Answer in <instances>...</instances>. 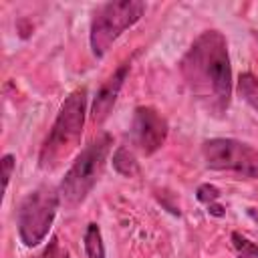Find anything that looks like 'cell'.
Returning a JSON list of instances; mask_svg holds the SVG:
<instances>
[{
  "instance_id": "1",
  "label": "cell",
  "mask_w": 258,
  "mask_h": 258,
  "mask_svg": "<svg viewBox=\"0 0 258 258\" xmlns=\"http://www.w3.org/2000/svg\"><path fill=\"white\" fill-rule=\"evenodd\" d=\"M179 73L196 101L214 117H224L232 101L228 40L220 30H204L179 60Z\"/></svg>"
},
{
  "instance_id": "2",
  "label": "cell",
  "mask_w": 258,
  "mask_h": 258,
  "mask_svg": "<svg viewBox=\"0 0 258 258\" xmlns=\"http://www.w3.org/2000/svg\"><path fill=\"white\" fill-rule=\"evenodd\" d=\"M87 113V89H75L58 109V115L40 147L38 167L44 171H52L69 157V153L79 145Z\"/></svg>"
},
{
  "instance_id": "3",
  "label": "cell",
  "mask_w": 258,
  "mask_h": 258,
  "mask_svg": "<svg viewBox=\"0 0 258 258\" xmlns=\"http://www.w3.org/2000/svg\"><path fill=\"white\" fill-rule=\"evenodd\" d=\"M111 145V133H101L75 157L73 165L67 169L64 177L58 183L60 204H64L67 208H77L81 202H85L105 169Z\"/></svg>"
},
{
  "instance_id": "4",
  "label": "cell",
  "mask_w": 258,
  "mask_h": 258,
  "mask_svg": "<svg viewBox=\"0 0 258 258\" xmlns=\"http://www.w3.org/2000/svg\"><path fill=\"white\" fill-rule=\"evenodd\" d=\"M145 14L141 0H111L97 8L91 20L89 44L97 58L105 56L111 44Z\"/></svg>"
},
{
  "instance_id": "5",
  "label": "cell",
  "mask_w": 258,
  "mask_h": 258,
  "mask_svg": "<svg viewBox=\"0 0 258 258\" xmlns=\"http://www.w3.org/2000/svg\"><path fill=\"white\" fill-rule=\"evenodd\" d=\"M58 206H60L58 187L46 183L38 185L22 200L16 214V226H18V238L26 248L38 246L48 236Z\"/></svg>"
},
{
  "instance_id": "6",
  "label": "cell",
  "mask_w": 258,
  "mask_h": 258,
  "mask_svg": "<svg viewBox=\"0 0 258 258\" xmlns=\"http://www.w3.org/2000/svg\"><path fill=\"white\" fill-rule=\"evenodd\" d=\"M202 155L210 169L258 177V149L232 137H214L202 143Z\"/></svg>"
},
{
  "instance_id": "7",
  "label": "cell",
  "mask_w": 258,
  "mask_h": 258,
  "mask_svg": "<svg viewBox=\"0 0 258 258\" xmlns=\"http://www.w3.org/2000/svg\"><path fill=\"white\" fill-rule=\"evenodd\" d=\"M167 121L161 117L153 107H137L133 113V123H131V139L133 145L143 153L151 155L155 153L167 139Z\"/></svg>"
},
{
  "instance_id": "8",
  "label": "cell",
  "mask_w": 258,
  "mask_h": 258,
  "mask_svg": "<svg viewBox=\"0 0 258 258\" xmlns=\"http://www.w3.org/2000/svg\"><path fill=\"white\" fill-rule=\"evenodd\" d=\"M127 75H129V62H123V64L101 85V89L97 91V97H95V101H93V105H91V119H93L97 125H101V123L111 115V111H113V107H115V103H117V97H119V93H121V89H123V85H125Z\"/></svg>"
},
{
  "instance_id": "9",
  "label": "cell",
  "mask_w": 258,
  "mask_h": 258,
  "mask_svg": "<svg viewBox=\"0 0 258 258\" xmlns=\"http://www.w3.org/2000/svg\"><path fill=\"white\" fill-rule=\"evenodd\" d=\"M113 169L123 177L135 175L139 171V165H137V159H135L133 151L127 149L125 145H119L113 153Z\"/></svg>"
},
{
  "instance_id": "10",
  "label": "cell",
  "mask_w": 258,
  "mask_h": 258,
  "mask_svg": "<svg viewBox=\"0 0 258 258\" xmlns=\"http://www.w3.org/2000/svg\"><path fill=\"white\" fill-rule=\"evenodd\" d=\"M83 244H85V252L89 258H105V246H103V236L101 230L95 222H91L85 230L83 236Z\"/></svg>"
},
{
  "instance_id": "11",
  "label": "cell",
  "mask_w": 258,
  "mask_h": 258,
  "mask_svg": "<svg viewBox=\"0 0 258 258\" xmlns=\"http://www.w3.org/2000/svg\"><path fill=\"white\" fill-rule=\"evenodd\" d=\"M240 97L258 113V77L254 73H242L238 79Z\"/></svg>"
},
{
  "instance_id": "12",
  "label": "cell",
  "mask_w": 258,
  "mask_h": 258,
  "mask_svg": "<svg viewBox=\"0 0 258 258\" xmlns=\"http://www.w3.org/2000/svg\"><path fill=\"white\" fill-rule=\"evenodd\" d=\"M232 246H234L238 258H258V244L250 242L240 232H232Z\"/></svg>"
},
{
  "instance_id": "13",
  "label": "cell",
  "mask_w": 258,
  "mask_h": 258,
  "mask_svg": "<svg viewBox=\"0 0 258 258\" xmlns=\"http://www.w3.org/2000/svg\"><path fill=\"white\" fill-rule=\"evenodd\" d=\"M220 189L214 185V183H202V185H198V189H196V198H198V202L200 204H204L206 208L208 206H212V204H216L218 200H220Z\"/></svg>"
},
{
  "instance_id": "14",
  "label": "cell",
  "mask_w": 258,
  "mask_h": 258,
  "mask_svg": "<svg viewBox=\"0 0 258 258\" xmlns=\"http://www.w3.org/2000/svg\"><path fill=\"white\" fill-rule=\"evenodd\" d=\"M0 163H2V185H4V191H6V187L10 183V177H12V171L16 167V159H14L12 153H4Z\"/></svg>"
},
{
  "instance_id": "15",
  "label": "cell",
  "mask_w": 258,
  "mask_h": 258,
  "mask_svg": "<svg viewBox=\"0 0 258 258\" xmlns=\"http://www.w3.org/2000/svg\"><path fill=\"white\" fill-rule=\"evenodd\" d=\"M34 258H58V242H56V238H52L50 244L38 256H34Z\"/></svg>"
},
{
  "instance_id": "16",
  "label": "cell",
  "mask_w": 258,
  "mask_h": 258,
  "mask_svg": "<svg viewBox=\"0 0 258 258\" xmlns=\"http://www.w3.org/2000/svg\"><path fill=\"white\" fill-rule=\"evenodd\" d=\"M208 214H212V216H216V218H224V216H226V208L216 202V204L208 206Z\"/></svg>"
}]
</instances>
